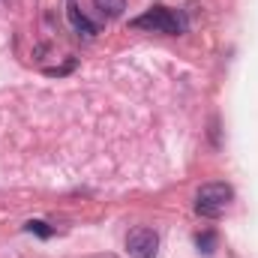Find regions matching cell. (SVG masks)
<instances>
[{
	"label": "cell",
	"instance_id": "6",
	"mask_svg": "<svg viewBox=\"0 0 258 258\" xmlns=\"http://www.w3.org/2000/svg\"><path fill=\"white\" fill-rule=\"evenodd\" d=\"M195 243H198V249H201L204 255H210V252H213V246H216V237H213L210 231H204V234H198V237H195Z\"/></svg>",
	"mask_w": 258,
	"mask_h": 258
},
{
	"label": "cell",
	"instance_id": "7",
	"mask_svg": "<svg viewBox=\"0 0 258 258\" xmlns=\"http://www.w3.org/2000/svg\"><path fill=\"white\" fill-rule=\"evenodd\" d=\"M27 231H30V234H39V237H51V228H48L42 219H30V222H27Z\"/></svg>",
	"mask_w": 258,
	"mask_h": 258
},
{
	"label": "cell",
	"instance_id": "1",
	"mask_svg": "<svg viewBox=\"0 0 258 258\" xmlns=\"http://www.w3.org/2000/svg\"><path fill=\"white\" fill-rule=\"evenodd\" d=\"M231 198H234V192H231L228 183H204L195 195V210L201 216H207V219H216V216L225 213Z\"/></svg>",
	"mask_w": 258,
	"mask_h": 258
},
{
	"label": "cell",
	"instance_id": "3",
	"mask_svg": "<svg viewBox=\"0 0 258 258\" xmlns=\"http://www.w3.org/2000/svg\"><path fill=\"white\" fill-rule=\"evenodd\" d=\"M126 252H129V258H156V252H159V237H156V231L147 228V225L132 228L129 237H126Z\"/></svg>",
	"mask_w": 258,
	"mask_h": 258
},
{
	"label": "cell",
	"instance_id": "5",
	"mask_svg": "<svg viewBox=\"0 0 258 258\" xmlns=\"http://www.w3.org/2000/svg\"><path fill=\"white\" fill-rule=\"evenodd\" d=\"M93 3L105 18H120L123 9H126V0H93Z\"/></svg>",
	"mask_w": 258,
	"mask_h": 258
},
{
	"label": "cell",
	"instance_id": "4",
	"mask_svg": "<svg viewBox=\"0 0 258 258\" xmlns=\"http://www.w3.org/2000/svg\"><path fill=\"white\" fill-rule=\"evenodd\" d=\"M66 15H69L72 27H75L78 33H84V36H96V24H93V21H90L87 15H81V12H78L75 0H69V3H66Z\"/></svg>",
	"mask_w": 258,
	"mask_h": 258
},
{
	"label": "cell",
	"instance_id": "2",
	"mask_svg": "<svg viewBox=\"0 0 258 258\" xmlns=\"http://www.w3.org/2000/svg\"><path fill=\"white\" fill-rule=\"evenodd\" d=\"M132 27L159 30V33H183V18L174 15V12L165 9V6H153V9H147L144 15H138V18L132 21Z\"/></svg>",
	"mask_w": 258,
	"mask_h": 258
}]
</instances>
